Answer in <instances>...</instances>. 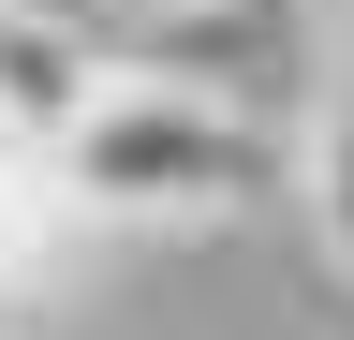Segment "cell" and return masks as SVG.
Returning a JSON list of instances; mask_svg holds the SVG:
<instances>
[{"mask_svg": "<svg viewBox=\"0 0 354 340\" xmlns=\"http://www.w3.org/2000/svg\"><path fill=\"white\" fill-rule=\"evenodd\" d=\"M118 89V30L59 0H0V148H74V118Z\"/></svg>", "mask_w": 354, "mask_h": 340, "instance_id": "obj_2", "label": "cell"}, {"mask_svg": "<svg viewBox=\"0 0 354 340\" xmlns=\"http://www.w3.org/2000/svg\"><path fill=\"white\" fill-rule=\"evenodd\" d=\"M59 178L88 193V222H133V237H207V222H251L266 193H295V134H266V118L177 89V74H133L74 118Z\"/></svg>", "mask_w": 354, "mask_h": 340, "instance_id": "obj_1", "label": "cell"}, {"mask_svg": "<svg viewBox=\"0 0 354 340\" xmlns=\"http://www.w3.org/2000/svg\"><path fill=\"white\" fill-rule=\"evenodd\" d=\"M88 237H104V222H88V193L59 178V148H0V311L59 296Z\"/></svg>", "mask_w": 354, "mask_h": 340, "instance_id": "obj_3", "label": "cell"}, {"mask_svg": "<svg viewBox=\"0 0 354 340\" xmlns=\"http://www.w3.org/2000/svg\"><path fill=\"white\" fill-rule=\"evenodd\" d=\"M295 193H310L325 267L354 281V0H325V74H310V118H295Z\"/></svg>", "mask_w": 354, "mask_h": 340, "instance_id": "obj_4", "label": "cell"}]
</instances>
